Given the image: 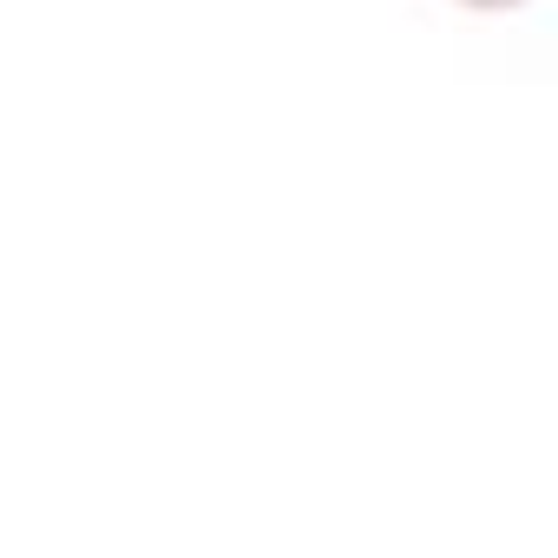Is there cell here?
Segmentation results:
<instances>
[{"instance_id": "cell-1", "label": "cell", "mask_w": 558, "mask_h": 558, "mask_svg": "<svg viewBox=\"0 0 558 558\" xmlns=\"http://www.w3.org/2000/svg\"><path fill=\"white\" fill-rule=\"evenodd\" d=\"M460 8H473V14H506V8H525V0H460Z\"/></svg>"}]
</instances>
